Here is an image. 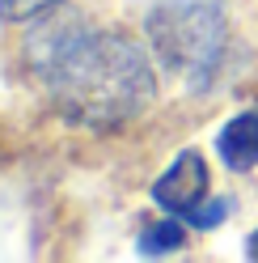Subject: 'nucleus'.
Listing matches in <instances>:
<instances>
[{
    "mask_svg": "<svg viewBox=\"0 0 258 263\" xmlns=\"http://www.w3.org/2000/svg\"><path fill=\"white\" fill-rule=\"evenodd\" d=\"M68 0H0V17L5 22H34L42 13H55Z\"/></svg>",
    "mask_w": 258,
    "mask_h": 263,
    "instance_id": "423d86ee",
    "label": "nucleus"
},
{
    "mask_svg": "<svg viewBox=\"0 0 258 263\" xmlns=\"http://www.w3.org/2000/svg\"><path fill=\"white\" fill-rule=\"evenodd\" d=\"M216 153L233 174H246L258 166V106L233 115L216 136Z\"/></svg>",
    "mask_w": 258,
    "mask_h": 263,
    "instance_id": "20e7f679",
    "label": "nucleus"
},
{
    "mask_svg": "<svg viewBox=\"0 0 258 263\" xmlns=\"http://www.w3.org/2000/svg\"><path fill=\"white\" fill-rule=\"evenodd\" d=\"M59 119L89 132H115L157 102L153 60L132 39L93 30L80 17H47L26 43Z\"/></svg>",
    "mask_w": 258,
    "mask_h": 263,
    "instance_id": "f257e3e1",
    "label": "nucleus"
},
{
    "mask_svg": "<svg viewBox=\"0 0 258 263\" xmlns=\"http://www.w3.org/2000/svg\"><path fill=\"white\" fill-rule=\"evenodd\" d=\"M224 217H229V200H207V204H199L195 212H190V225H195V229H216Z\"/></svg>",
    "mask_w": 258,
    "mask_h": 263,
    "instance_id": "0eeeda50",
    "label": "nucleus"
},
{
    "mask_svg": "<svg viewBox=\"0 0 258 263\" xmlns=\"http://www.w3.org/2000/svg\"><path fill=\"white\" fill-rule=\"evenodd\" d=\"M246 259H258V229L246 238Z\"/></svg>",
    "mask_w": 258,
    "mask_h": 263,
    "instance_id": "6e6552de",
    "label": "nucleus"
},
{
    "mask_svg": "<svg viewBox=\"0 0 258 263\" xmlns=\"http://www.w3.org/2000/svg\"><path fill=\"white\" fill-rule=\"evenodd\" d=\"M207 187H212V174H207L203 153L199 149H182L169 161V170L153 183V200H157V208L174 212V217H190V212L207 200Z\"/></svg>",
    "mask_w": 258,
    "mask_h": 263,
    "instance_id": "7ed1b4c3",
    "label": "nucleus"
},
{
    "mask_svg": "<svg viewBox=\"0 0 258 263\" xmlns=\"http://www.w3.org/2000/svg\"><path fill=\"white\" fill-rule=\"evenodd\" d=\"M144 30L157 64L174 72L186 89H207L229 55L224 0H161Z\"/></svg>",
    "mask_w": 258,
    "mask_h": 263,
    "instance_id": "f03ea898",
    "label": "nucleus"
},
{
    "mask_svg": "<svg viewBox=\"0 0 258 263\" xmlns=\"http://www.w3.org/2000/svg\"><path fill=\"white\" fill-rule=\"evenodd\" d=\"M186 246V229L182 221L174 217V212H165L161 221H148L140 229V238H136V251L144 259H157V255H174V251H182Z\"/></svg>",
    "mask_w": 258,
    "mask_h": 263,
    "instance_id": "39448f33",
    "label": "nucleus"
}]
</instances>
